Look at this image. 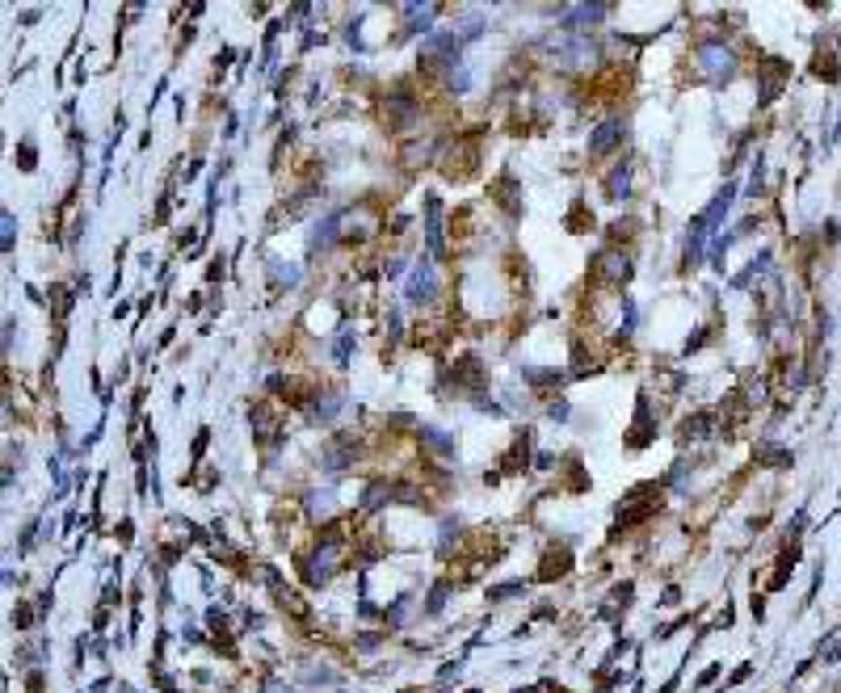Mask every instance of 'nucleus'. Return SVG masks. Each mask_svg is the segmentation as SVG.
I'll list each match as a JSON object with an SVG mask.
<instances>
[{"label": "nucleus", "instance_id": "obj_1", "mask_svg": "<svg viewBox=\"0 0 841 693\" xmlns=\"http://www.w3.org/2000/svg\"><path fill=\"white\" fill-rule=\"evenodd\" d=\"M337 555H341V538L329 534L324 542L316 547V555L304 563V580L307 584H324L332 576V563H337Z\"/></svg>", "mask_w": 841, "mask_h": 693}, {"label": "nucleus", "instance_id": "obj_6", "mask_svg": "<svg viewBox=\"0 0 841 693\" xmlns=\"http://www.w3.org/2000/svg\"><path fill=\"white\" fill-rule=\"evenodd\" d=\"M619 194H627V169L622 164L610 172V198H619Z\"/></svg>", "mask_w": 841, "mask_h": 693}, {"label": "nucleus", "instance_id": "obj_3", "mask_svg": "<svg viewBox=\"0 0 841 693\" xmlns=\"http://www.w3.org/2000/svg\"><path fill=\"white\" fill-rule=\"evenodd\" d=\"M434 291H438V286H434V273H429V265H421L413 273V282H408V303H429Z\"/></svg>", "mask_w": 841, "mask_h": 693}, {"label": "nucleus", "instance_id": "obj_4", "mask_svg": "<svg viewBox=\"0 0 841 693\" xmlns=\"http://www.w3.org/2000/svg\"><path fill=\"white\" fill-rule=\"evenodd\" d=\"M698 60H703V68H707L711 76H728L732 72V55L724 47H703V55H698Z\"/></svg>", "mask_w": 841, "mask_h": 693}, {"label": "nucleus", "instance_id": "obj_9", "mask_svg": "<svg viewBox=\"0 0 841 693\" xmlns=\"http://www.w3.org/2000/svg\"><path fill=\"white\" fill-rule=\"evenodd\" d=\"M261 693H291V689H282L278 681H266V685H261Z\"/></svg>", "mask_w": 841, "mask_h": 693}, {"label": "nucleus", "instance_id": "obj_5", "mask_svg": "<svg viewBox=\"0 0 841 693\" xmlns=\"http://www.w3.org/2000/svg\"><path fill=\"white\" fill-rule=\"evenodd\" d=\"M526 588H522V580H513V584H497V588H488V601H500V596H522Z\"/></svg>", "mask_w": 841, "mask_h": 693}, {"label": "nucleus", "instance_id": "obj_8", "mask_svg": "<svg viewBox=\"0 0 841 693\" xmlns=\"http://www.w3.org/2000/svg\"><path fill=\"white\" fill-rule=\"evenodd\" d=\"M13 244V215H5V248Z\"/></svg>", "mask_w": 841, "mask_h": 693}, {"label": "nucleus", "instance_id": "obj_2", "mask_svg": "<svg viewBox=\"0 0 841 693\" xmlns=\"http://www.w3.org/2000/svg\"><path fill=\"white\" fill-rule=\"evenodd\" d=\"M622 134H627V122L622 118H610L598 126V134H589V156H606L610 147L622 143Z\"/></svg>", "mask_w": 841, "mask_h": 693}, {"label": "nucleus", "instance_id": "obj_7", "mask_svg": "<svg viewBox=\"0 0 841 693\" xmlns=\"http://www.w3.org/2000/svg\"><path fill=\"white\" fill-rule=\"evenodd\" d=\"M446 593H451V584H438V588H434V593H429V614H438V609L442 605H446Z\"/></svg>", "mask_w": 841, "mask_h": 693}]
</instances>
